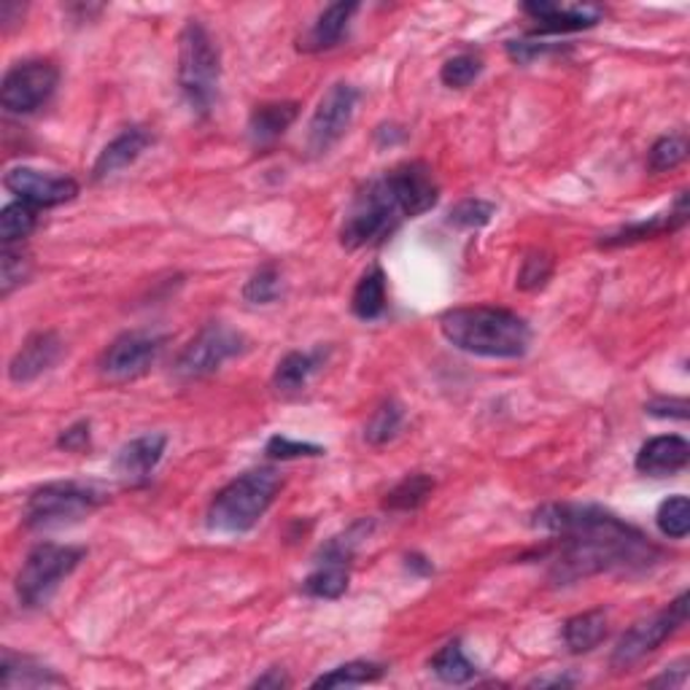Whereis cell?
I'll return each instance as SVG.
<instances>
[{"label": "cell", "instance_id": "29", "mask_svg": "<svg viewBox=\"0 0 690 690\" xmlns=\"http://www.w3.org/2000/svg\"><path fill=\"white\" fill-rule=\"evenodd\" d=\"M402 421H405V413H402V405L394 400L381 402L375 407L373 415H369L367 426H364V440L369 445H386L397 437L402 430Z\"/></svg>", "mask_w": 690, "mask_h": 690}, {"label": "cell", "instance_id": "19", "mask_svg": "<svg viewBox=\"0 0 690 690\" xmlns=\"http://www.w3.org/2000/svg\"><path fill=\"white\" fill-rule=\"evenodd\" d=\"M523 14L540 24L542 33H574L588 30L602 19L599 6H559V3H526Z\"/></svg>", "mask_w": 690, "mask_h": 690}, {"label": "cell", "instance_id": "13", "mask_svg": "<svg viewBox=\"0 0 690 690\" xmlns=\"http://www.w3.org/2000/svg\"><path fill=\"white\" fill-rule=\"evenodd\" d=\"M3 187L33 208H57L66 206L79 195V184L70 176H55L33 168H11L6 172Z\"/></svg>", "mask_w": 690, "mask_h": 690}, {"label": "cell", "instance_id": "44", "mask_svg": "<svg viewBox=\"0 0 690 690\" xmlns=\"http://www.w3.org/2000/svg\"><path fill=\"white\" fill-rule=\"evenodd\" d=\"M407 566H411V570L418 572V574H432L434 572V566L426 559H421V555H407Z\"/></svg>", "mask_w": 690, "mask_h": 690}, {"label": "cell", "instance_id": "35", "mask_svg": "<svg viewBox=\"0 0 690 690\" xmlns=\"http://www.w3.org/2000/svg\"><path fill=\"white\" fill-rule=\"evenodd\" d=\"M284 280H280V270L276 265H262L252 278L243 286V297L252 305H270L280 297Z\"/></svg>", "mask_w": 690, "mask_h": 690}, {"label": "cell", "instance_id": "22", "mask_svg": "<svg viewBox=\"0 0 690 690\" xmlns=\"http://www.w3.org/2000/svg\"><path fill=\"white\" fill-rule=\"evenodd\" d=\"M0 686L9 688H49V686H66L62 677H57L52 669L41 667L33 658H19L6 653L3 663H0Z\"/></svg>", "mask_w": 690, "mask_h": 690}, {"label": "cell", "instance_id": "24", "mask_svg": "<svg viewBox=\"0 0 690 690\" xmlns=\"http://www.w3.org/2000/svg\"><path fill=\"white\" fill-rule=\"evenodd\" d=\"M607 637V615L604 610H588L580 615L570 618L564 623V642L570 648V653L583 655L591 653L593 648L604 642Z\"/></svg>", "mask_w": 690, "mask_h": 690}, {"label": "cell", "instance_id": "20", "mask_svg": "<svg viewBox=\"0 0 690 690\" xmlns=\"http://www.w3.org/2000/svg\"><path fill=\"white\" fill-rule=\"evenodd\" d=\"M356 11H359V3L327 6V9L318 14L316 22H313V28L305 33V38H299V49H303V52H327V49L337 47Z\"/></svg>", "mask_w": 690, "mask_h": 690}, {"label": "cell", "instance_id": "1", "mask_svg": "<svg viewBox=\"0 0 690 690\" xmlns=\"http://www.w3.org/2000/svg\"><path fill=\"white\" fill-rule=\"evenodd\" d=\"M534 526L561 540L553 578L561 583L597 572L650 570L661 551L639 529L593 504H545L534 513Z\"/></svg>", "mask_w": 690, "mask_h": 690}, {"label": "cell", "instance_id": "2", "mask_svg": "<svg viewBox=\"0 0 690 690\" xmlns=\"http://www.w3.org/2000/svg\"><path fill=\"white\" fill-rule=\"evenodd\" d=\"M440 332L453 348L472 356H485V359H518L526 354L532 343L526 318L507 308H494V305L443 313Z\"/></svg>", "mask_w": 690, "mask_h": 690}, {"label": "cell", "instance_id": "7", "mask_svg": "<svg viewBox=\"0 0 690 690\" xmlns=\"http://www.w3.org/2000/svg\"><path fill=\"white\" fill-rule=\"evenodd\" d=\"M85 559L81 548L43 542L33 548L17 574V597L24 607H43Z\"/></svg>", "mask_w": 690, "mask_h": 690}, {"label": "cell", "instance_id": "33", "mask_svg": "<svg viewBox=\"0 0 690 690\" xmlns=\"http://www.w3.org/2000/svg\"><path fill=\"white\" fill-rule=\"evenodd\" d=\"M688 157V138L686 132H669V136L658 138L648 155V168L653 172L674 170L677 165L686 162Z\"/></svg>", "mask_w": 690, "mask_h": 690}, {"label": "cell", "instance_id": "28", "mask_svg": "<svg viewBox=\"0 0 690 690\" xmlns=\"http://www.w3.org/2000/svg\"><path fill=\"white\" fill-rule=\"evenodd\" d=\"M38 227V208L28 206V203L14 200L3 208L0 214V240L3 246H17L28 238Z\"/></svg>", "mask_w": 690, "mask_h": 690}, {"label": "cell", "instance_id": "14", "mask_svg": "<svg viewBox=\"0 0 690 690\" xmlns=\"http://www.w3.org/2000/svg\"><path fill=\"white\" fill-rule=\"evenodd\" d=\"M388 178H392L400 206L405 210V219H415L437 206L440 184L426 162L397 165L394 170H388Z\"/></svg>", "mask_w": 690, "mask_h": 690}, {"label": "cell", "instance_id": "10", "mask_svg": "<svg viewBox=\"0 0 690 690\" xmlns=\"http://www.w3.org/2000/svg\"><path fill=\"white\" fill-rule=\"evenodd\" d=\"M60 70L49 60H24L3 76L0 103L9 114H33L55 95Z\"/></svg>", "mask_w": 690, "mask_h": 690}, {"label": "cell", "instance_id": "18", "mask_svg": "<svg viewBox=\"0 0 690 690\" xmlns=\"http://www.w3.org/2000/svg\"><path fill=\"white\" fill-rule=\"evenodd\" d=\"M155 144V136H151L146 127L132 125L127 130H121L111 144L100 151V157L95 159V168H92V178L95 181H103V178L114 176V172L130 168L136 159L144 155L149 146Z\"/></svg>", "mask_w": 690, "mask_h": 690}, {"label": "cell", "instance_id": "41", "mask_svg": "<svg viewBox=\"0 0 690 690\" xmlns=\"http://www.w3.org/2000/svg\"><path fill=\"white\" fill-rule=\"evenodd\" d=\"M648 413L658 415V418H686L688 415V402L686 400H655L648 405Z\"/></svg>", "mask_w": 690, "mask_h": 690}, {"label": "cell", "instance_id": "9", "mask_svg": "<svg viewBox=\"0 0 690 690\" xmlns=\"http://www.w3.org/2000/svg\"><path fill=\"white\" fill-rule=\"evenodd\" d=\"M246 348L240 332H235L227 324H208L200 329V335L191 341L187 348L178 354L172 373L181 381H200L221 369V364L238 356Z\"/></svg>", "mask_w": 690, "mask_h": 690}, {"label": "cell", "instance_id": "38", "mask_svg": "<svg viewBox=\"0 0 690 690\" xmlns=\"http://www.w3.org/2000/svg\"><path fill=\"white\" fill-rule=\"evenodd\" d=\"M494 206L485 200H477V197H466V200L459 203L456 208L451 210V225L453 227H464V229H477L485 227L494 216Z\"/></svg>", "mask_w": 690, "mask_h": 690}, {"label": "cell", "instance_id": "32", "mask_svg": "<svg viewBox=\"0 0 690 690\" xmlns=\"http://www.w3.org/2000/svg\"><path fill=\"white\" fill-rule=\"evenodd\" d=\"M655 523L663 536L669 540H686L690 532V502L688 496L674 494L667 502H661L655 513Z\"/></svg>", "mask_w": 690, "mask_h": 690}, {"label": "cell", "instance_id": "27", "mask_svg": "<svg viewBox=\"0 0 690 690\" xmlns=\"http://www.w3.org/2000/svg\"><path fill=\"white\" fill-rule=\"evenodd\" d=\"M430 669L440 677V680L448 682V686H464V682L475 680V674H477V667L470 661V658H466L459 639L443 644V648L432 655Z\"/></svg>", "mask_w": 690, "mask_h": 690}, {"label": "cell", "instance_id": "26", "mask_svg": "<svg viewBox=\"0 0 690 690\" xmlns=\"http://www.w3.org/2000/svg\"><path fill=\"white\" fill-rule=\"evenodd\" d=\"M351 310L362 322H373L386 310V276L381 267H369L351 294Z\"/></svg>", "mask_w": 690, "mask_h": 690}, {"label": "cell", "instance_id": "15", "mask_svg": "<svg viewBox=\"0 0 690 690\" xmlns=\"http://www.w3.org/2000/svg\"><path fill=\"white\" fill-rule=\"evenodd\" d=\"M62 356V341L55 332H36L24 341L9 364V378L14 383H30L52 369Z\"/></svg>", "mask_w": 690, "mask_h": 690}, {"label": "cell", "instance_id": "43", "mask_svg": "<svg viewBox=\"0 0 690 690\" xmlns=\"http://www.w3.org/2000/svg\"><path fill=\"white\" fill-rule=\"evenodd\" d=\"M289 686V677L284 674V669H267V674H262L254 688H286Z\"/></svg>", "mask_w": 690, "mask_h": 690}, {"label": "cell", "instance_id": "16", "mask_svg": "<svg viewBox=\"0 0 690 690\" xmlns=\"http://www.w3.org/2000/svg\"><path fill=\"white\" fill-rule=\"evenodd\" d=\"M690 462V445L680 434H661L648 440L637 453V472L650 477H669L682 472Z\"/></svg>", "mask_w": 690, "mask_h": 690}, {"label": "cell", "instance_id": "37", "mask_svg": "<svg viewBox=\"0 0 690 690\" xmlns=\"http://www.w3.org/2000/svg\"><path fill=\"white\" fill-rule=\"evenodd\" d=\"M553 276V259L545 252H529L521 262V270H518V289L523 292H536L548 284Z\"/></svg>", "mask_w": 690, "mask_h": 690}, {"label": "cell", "instance_id": "31", "mask_svg": "<svg viewBox=\"0 0 690 690\" xmlns=\"http://www.w3.org/2000/svg\"><path fill=\"white\" fill-rule=\"evenodd\" d=\"M432 491H434V481L430 475H411L388 491L386 502L383 504H386V510L411 513V510H418L421 504L430 500Z\"/></svg>", "mask_w": 690, "mask_h": 690}, {"label": "cell", "instance_id": "23", "mask_svg": "<svg viewBox=\"0 0 690 690\" xmlns=\"http://www.w3.org/2000/svg\"><path fill=\"white\" fill-rule=\"evenodd\" d=\"M299 106L297 103H265L254 108L252 119H248V136L257 146L273 144V140L284 136L297 119Z\"/></svg>", "mask_w": 690, "mask_h": 690}, {"label": "cell", "instance_id": "25", "mask_svg": "<svg viewBox=\"0 0 690 690\" xmlns=\"http://www.w3.org/2000/svg\"><path fill=\"white\" fill-rule=\"evenodd\" d=\"M324 362V351H292L286 354L284 359L278 362L276 375H273V383H276L278 392H299L305 383L310 381V375L322 367Z\"/></svg>", "mask_w": 690, "mask_h": 690}, {"label": "cell", "instance_id": "39", "mask_svg": "<svg viewBox=\"0 0 690 690\" xmlns=\"http://www.w3.org/2000/svg\"><path fill=\"white\" fill-rule=\"evenodd\" d=\"M265 453L270 459H280V462H289V459H305V456H322L324 448L322 445L313 443H299V440H289L284 434H276V437L267 440Z\"/></svg>", "mask_w": 690, "mask_h": 690}, {"label": "cell", "instance_id": "3", "mask_svg": "<svg viewBox=\"0 0 690 690\" xmlns=\"http://www.w3.org/2000/svg\"><path fill=\"white\" fill-rule=\"evenodd\" d=\"M280 491V475L270 466L252 470L246 475L235 477L219 494L214 496L208 507V526L221 534H243L252 532L276 502Z\"/></svg>", "mask_w": 690, "mask_h": 690}, {"label": "cell", "instance_id": "36", "mask_svg": "<svg viewBox=\"0 0 690 690\" xmlns=\"http://www.w3.org/2000/svg\"><path fill=\"white\" fill-rule=\"evenodd\" d=\"M481 70H483L481 57L464 52V55L451 57V60L445 62L443 70H440V81L451 89H464V87H470L477 76H481Z\"/></svg>", "mask_w": 690, "mask_h": 690}, {"label": "cell", "instance_id": "8", "mask_svg": "<svg viewBox=\"0 0 690 690\" xmlns=\"http://www.w3.org/2000/svg\"><path fill=\"white\" fill-rule=\"evenodd\" d=\"M686 623H688V593H680L672 604L663 607V610L655 612V615L634 623L621 639H618L615 650H612V669H618V672L631 669L634 663L642 661V658L655 653V650L661 648L669 637H674Z\"/></svg>", "mask_w": 690, "mask_h": 690}, {"label": "cell", "instance_id": "5", "mask_svg": "<svg viewBox=\"0 0 690 690\" xmlns=\"http://www.w3.org/2000/svg\"><path fill=\"white\" fill-rule=\"evenodd\" d=\"M402 219H405V210L400 206L392 178H388V172H383L354 197L343 219L341 240L345 248L369 246V243L394 233Z\"/></svg>", "mask_w": 690, "mask_h": 690}, {"label": "cell", "instance_id": "40", "mask_svg": "<svg viewBox=\"0 0 690 690\" xmlns=\"http://www.w3.org/2000/svg\"><path fill=\"white\" fill-rule=\"evenodd\" d=\"M57 445L70 453L87 451L89 448V421H79V424L68 426V430L60 434V440H57Z\"/></svg>", "mask_w": 690, "mask_h": 690}, {"label": "cell", "instance_id": "42", "mask_svg": "<svg viewBox=\"0 0 690 690\" xmlns=\"http://www.w3.org/2000/svg\"><path fill=\"white\" fill-rule=\"evenodd\" d=\"M688 663L686 661H680L677 663V667H672L674 672H663L661 677H655L653 682H650V686H669V688H682L686 686V680H688Z\"/></svg>", "mask_w": 690, "mask_h": 690}, {"label": "cell", "instance_id": "17", "mask_svg": "<svg viewBox=\"0 0 690 690\" xmlns=\"http://www.w3.org/2000/svg\"><path fill=\"white\" fill-rule=\"evenodd\" d=\"M165 448H168V434H159V432L144 434V437L130 440V443L117 453V459H114V470H117V475L121 477V481H130V483L146 481V477L157 470V464L162 462Z\"/></svg>", "mask_w": 690, "mask_h": 690}, {"label": "cell", "instance_id": "11", "mask_svg": "<svg viewBox=\"0 0 690 690\" xmlns=\"http://www.w3.org/2000/svg\"><path fill=\"white\" fill-rule=\"evenodd\" d=\"M356 103H359V92L345 81H337L324 92L308 125V149L313 155H327L332 146L348 132Z\"/></svg>", "mask_w": 690, "mask_h": 690}, {"label": "cell", "instance_id": "21", "mask_svg": "<svg viewBox=\"0 0 690 690\" xmlns=\"http://www.w3.org/2000/svg\"><path fill=\"white\" fill-rule=\"evenodd\" d=\"M686 221H688V197H686V191H680V197H677L674 208L669 210V214L655 216V219H650V221H639V225L623 227L621 233L604 238L602 246H625V243L658 238V235L677 233L680 227H686Z\"/></svg>", "mask_w": 690, "mask_h": 690}, {"label": "cell", "instance_id": "30", "mask_svg": "<svg viewBox=\"0 0 690 690\" xmlns=\"http://www.w3.org/2000/svg\"><path fill=\"white\" fill-rule=\"evenodd\" d=\"M383 677V667L373 661H351L343 667L332 669V672L322 674L318 680H313V688H354V686H367Z\"/></svg>", "mask_w": 690, "mask_h": 690}, {"label": "cell", "instance_id": "12", "mask_svg": "<svg viewBox=\"0 0 690 690\" xmlns=\"http://www.w3.org/2000/svg\"><path fill=\"white\" fill-rule=\"evenodd\" d=\"M165 341L151 332H125L106 348L100 369L108 381H136L155 367Z\"/></svg>", "mask_w": 690, "mask_h": 690}, {"label": "cell", "instance_id": "4", "mask_svg": "<svg viewBox=\"0 0 690 690\" xmlns=\"http://www.w3.org/2000/svg\"><path fill=\"white\" fill-rule=\"evenodd\" d=\"M219 49L208 30L191 19L178 38V87L195 111L208 114L219 95Z\"/></svg>", "mask_w": 690, "mask_h": 690}, {"label": "cell", "instance_id": "34", "mask_svg": "<svg viewBox=\"0 0 690 690\" xmlns=\"http://www.w3.org/2000/svg\"><path fill=\"white\" fill-rule=\"evenodd\" d=\"M33 262L22 246H3V259H0V294L9 297L17 286H22L30 278Z\"/></svg>", "mask_w": 690, "mask_h": 690}, {"label": "cell", "instance_id": "6", "mask_svg": "<svg viewBox=\"0 0 690 690\" xmlns=\"http://www.w3.org/2000/svg\"><path fill=\"white\" fill-rule=\"evenodd\" d=\"M106 494L92 483L60 481L47 483L30 494L24 504V523L33 529H52L76 523L100 507Z\"/></svg>", "mask_w": 690, "mask_h": 690}]
</instances>
